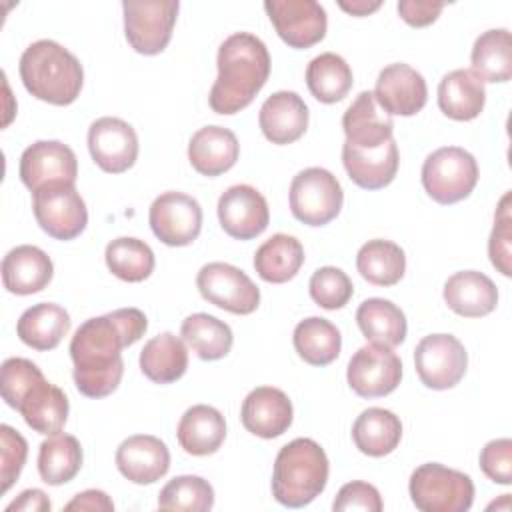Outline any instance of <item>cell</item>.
Masks as SVG:
<instances>
[{"instance_id": "cell-1", "label": "cell", "mask_w": 512, "mask_h": 512, "mask_svg": "<svg viewBox=\"0 0 512 512\" xmlns=\"http://www.w3.org/2000/svg\"><path fill=\"white\" fill-rule=\"evenodd\" d=\"M148 318L138 308H118L82 322L70 340L74 384L86 398L112 394L122 380V348L138 342Z\"/></svg>"}, {"instance_id": "cell-2", "label": "cell", "mask_w": 512, "mask_h": 512, "mask_svg": "<svg viewBox=\"0 0 512 512\" xmlns=\"http://www.w3.org/2000/svg\"><path fill=\"white\" fill-rule=\"evenodd\" d=\"M218 76L210 88L208 104L216 114H236L250 106L270 76V54L266 44L250 34L228 36L216 56Z\"/></svg>"}, {"instance_id": "cell-3", "label": "cell", "mask_w": 512, "mask_h": 512, "mask_svg": "<svg viewBox=\"0 0 512 512\" xmlns=\"http://www.w3.org/2000/svg\"><path fill=\"white\" fill-rule=\"evenodd\" d=\"M20 80L24 88L38 100L68 106L84 84V68L80 60L54 40H36L20 56Z\"/></svg>"}, {"instance_id": "cell-4", "label": "cell", "mask_w": 512, "mask_h": 512, "mask_svg": "<svg viewBox=\"0 0 512 512\" xmlns=\"http://www.w3.org/2000/svg\"><path fill=\"white\" fill-rule=\"evenodd\" d=\"M328 456L312 438H294L280 448L272 470V496L286 508H304L328 484Z\"/></svg>"}, {"instance_id": "cell-5", "label": "cell", "mask_w": 512, "mask_h": 512, "mask_svg": "<svg viewBox=\"0 0 512 512\" xmlns=\"http://www.w3.org/2000/svg\"><path fill=\"white\" fill-rule=\"evenodd\" d=\"M408 492L422 512H466L474 502L472 478L438 462L418 466L410 476Z\"/></svg>"}, {"instance_id": "cell-6", "label": "cell", "mask_w": 512, "mask_h": 512, "mask_svg": "<svg viewBox=\"0 0 512 512\" xmlns=\"http://www.w3.org/2000/svg\"><path fill=\"white\" fill-rule=\"evenodd\" d=\"M478 162L460 146H442L422 164V186L438 204H456L472 194L478 184Z\"/></svg>"}, {"instance_id": "cell-7", "label": "cell", "mask_w": 512, "mask_h": 512, "mask_svg": "<svg viewBox=\"0 0 512 512\" xmlns=\"http://www.w3.org/2000/svg\"><path fill=\"white\" fill-rule=\"evenodd\" d=\"M292 216L306 226H326L344 204V192L338 178L320 166L300 170L288 192Z\"/></svg>"}, {"instance_id": "cell-8", "label": "cell", "mask_w": 512, "mask_h": 512, "mask_svg": "<svg viewBox=\"0 0 512 512\" xmlns=\"http://www.w3.org/2000/svg\"><path fill=\"white\" fill-rule=\"evenodd\" d=\"M178 0H126L124 34L128 44L144 56L160 54L170 38L178 16Z\"/></svg>"}, {"instance_id": "cell-9", "label": "cell", "mask_w": 512, "mask_h": 512, "mask_svg": "<svg viewBox=\"0 0 512 512\" xmlns=\"http://www.w3.org/2000/svg\"><path fill=\"white\" fill-rule=\"evenodd\" d=\"M32 212L38 226L56 240H74L88 224L84 198L74 184H48L32 192Z\"/></svg>"}, {"instance_id": "cell-10", "label": "cell", "mask_w": 512, "mask_h": 512, "mask_svg": "<svg viewBox=\"0 0 512 512\" xmlns=\"http://www.w3.org/2000/svg\"><path fill=\"white\" fill-rule=\"evenodd\" d=\"M414 368L426 388L448 390L464 378L468 352L452 334H428L416 344Z\"/></svg>"}, {"instance_id": "cell-11", "label": "cell", "mask_w": 512, "mask_h": 512, "mask_svg": "<svg viewBox=\"0 0 512 512\" xmlns=\"http://www.w3.org/2000/svg\"><path fill=\"white\" fill-rule=\"evenodd\" d=\"M196 286L204 300L232 314H252L260 304L258 286L244 270L228 262L204 264L196 274Z\"/></svg>"}, {"instance_id": "cell-12", "label": "cell", "mask_w": 512, "mask_h": 512, "mask_svg": "<svg viewBox=\"0 0 512 512\" xmlns=\"http://www.w3.org/2000/svg\"><path fill=\"white\" fill-rule=\"evenodd\" d=\"M346 378L360 398L388 396L402 380V360L390 346L372 342L354 352Z\"/></svg>"}, {"instance_id": "cell-13", "label": "cell", "mask_w": 512, "mask_h": 512, "mask_svg": "<svg viewBox=\"0 0 512 512\" xmlns=\"http://www.w3.org/2000/svg\"><path fill=\"white\" fill-rule=\"evenodd\" d=\"M154 236L166 246H188L202 230V208L196 198L184 192H162L148 210Z\"/></svg>"}, {"instance_id": "cell-14", "label": "cell", "mask_w": 512, "mask_h": 512, "mask_svg": "<svg viewBox=\"0 0 512 512\" xmlns=\"http://www.w3.org/2000/svg\"><path fill=\"white\" fill-rule=\"evenodd\" d=\"M264 10L276 34L290 48H310L326 36L328 16L314 0H266Z\"/></svg>"}, {"instance_id": "cell-15", "label": "cell", "mask_w": 512, "mask_h": 512, "mask_svg": "<svg viewBox=\"0 0 512 512\" xmlns=\"http://www.w3.org/2000/svg\"><path fill=\"white\" fill-rule=\"evenodd\" d=\"M76 176V154L60 140H38L20 156V180L30 192L48 184H74Z\"/></svg>"}, {"instance_id": "cell-16", "label": "cell", "mask_w": 512, "mask_h": 512, "mask_svg": "<svg viewBox=\"0 0 512 512\" xmlns=\"http://www.w3.org/2000/svg\"><path fill=\"white\" fill-rule=\"evenodd\" d=\"M88 150L104 172L122 174L138 158L136 130L122 118L102 116L88 128Z\"/></svg>"}, {"instance_id": "cell-17", "label": "cell", "mask_w": 512, "mask_h": 512, "mask_svg": "<svg viewBox=\"0 0 512 512\" xmlns=\"http://www.w3.org/2000/svg\"><path fill=\"white\" fill-rule=\"evenodd\" d=\"M216 210L222 230L236 240L260 236L270 222L266 198L250 184H234L222 192Z\"/></svg>"}, {"instance_id": "cell-18", "label": "cell", "mask_w": 512, "mask_h": 512, "mask_svg": "<svg viewBox=\"0 0 512 512\" xmlns=\"http://www.w3.org/2000/svg\"><path fill=\"white\" fill-rule=\"evenodd\" d=\"M374 98L390 116H414L428 100L424 76L404 62L388 64L376 78Z\"/></svg>"}, {"instance_id": "cell-19", "label": "cell", "mask_w": 512, "mask_h": 512, "mask_svg": "<svg viewBox=\"0 0 512 512\" xmlns=\"http://www.w3.org/2000/svg\"><path fill=\"white\" fill-rule=\"evenodd\" d=\"M294 418V408L286 392L274 386H258L246 394L240 408L242 426L264 440L282 436Z\"/></svg>"}, {"instance_id": "cell-20", "label": "cell", "mask_w": 512, "mask_h": 512, "mask_svg": "<svg viewBox=\"0 0 512 512\" xmlns=\"http://www.w3.org/2000/svg\"><path fill=\"white\" fill-rule=\"evenodd\" d=\"M118 472L134 484H154L170 468L168 446L152 434H134L116 448Z\"/></svg>"}, {"instance_id": "cell-21", "label": "cell", "mask_w": 512, "mask_h": 512, "mask_svg": "<svg viewBox=\"0 0 512 512\" xmlns=\"http://www.w3.org/2000/svg\"><path fill=\"white\" fill-rule=\"evenodd\" d=\"M308 106L300 94L292 90H278L264 100L258 112V124L266 140L284 146L292 144L308 128Z\"/></svg>"}, {"instance_id": "cell-22", "label": "cell", "mask_w": 512, "mask_h": 512, "mask_svg": "<svg viewBox=\"0 0 512 512\" xmlns=\"http://www.w3.org/2000/svg\"><path fill=\"white\" fill-rule=\"evenodd\" d=\"M342 128L346 136L344 144L352 148H378L394 140L392 116L378 106L370 90H362L346 108Z\"/></svg>"}, {"instance_id": "cell-23", "label": "cell", "mask_w": 512, "mask_h": 512, "mask_svg": "<svg viewBox=\"0 0 512 512\" xmlns=\"http://www.w3.org/2000/svg\"><path fill=\"white\" fill-rule=\"evenodd\" d=\"M342 164L348 178L364 190L388 186L398 172L400 156L394 140L378 148H352L342 144Z\"/></svg>"}, {"instance_id": "cell-24", "label": "cell", "mask_w": 512, "mask_h": 512, "mask_svg": "<svg viewBox=\"0 0 512 512\" xmlns=\"http://www.w3.org/2000/svg\"><path fill=\"white\" fill-rule=\"evenodd\" d=\"M54 276L50 256L32 244H22L2 260V284L10 294L28 296L44 290Z\"/></svg>"}, {"instance_id": "cell-25", "label": "cell", "mask_w": 512, "mask_h": 512, "mask_svg": "<svg viewBox=\"0 0 512 512\" xmlns=\"http://www.w3.org/2000/svg\"><path fill=\"white\" fill-rule=\"evenodd\" d=\"M240 156V144L232 130L224 126H204L188 142V160L202 176H220L228 172Z\"/></svg>"}, {"instance_id": "cell-26", "label": "cell", "mask_w": 512, "mask_h": 512, "mask_svg": "<svg viewBox=\"0 0 512 512\" xmlns=\"http://www.w3.org/2000/svg\"><path fill=\"white\" fill-rule=\"evenodd\" d=\"M444 302L464 318L488 316L498 304L496 284L478 270H462L444 282Z\"/></svg>"}, {"instance_id": "cell-27", "label": "cell", "mask_w": 512, "mask_h": 512, "mask_svg": "<svg viewBox=\"0 0 512 512\" xmlns=\"http://www.w3.org/2000/svg\"><path fill=\"white\" fill-rule=\"evenodd\" d=\"M176 438L186 454L210 456L218 452L226 438V420L214 406L194 404L182 414Z\"/></svg>"}, {"instance_id": "cell-28", "label": "cell", "mask_w": 512, "mask_h": 512, "mask_svg": "<svg viewBox=\"0 0 512 512\" xmlns=\"http://www.w3.org/2000/svg\"><path fill=\"white\" fill-rule=\"evenodd\" d=\"M486 104L484 82L468 68H458L442 76L438 84V106L444 116L468 122L480 116Z\"/></svg>"}, {"instance_id": "cell-29", "label": "cell", "mask_w": 512, "mask_h": 512, "mask_svg": "<svg viewBox=\"0 0 512 512\" xmlns=\"http://www.w3.org/2000/svg\"><path fill=\"white\" fill-rule=\"evenodd\" d=\"M16 410L34 432L52 436L64 428L70 406L66 394L42 378L24 394Z\"/></svg>"}, {"instance_id": "cell-30", "label": "cell", "mask_w": 512, "mask_h": 512, "mask_svg": "<svg viewBox=\"0 0 512 512\" xmlns=\"http://www.w3.org/2000/svg\"><path fill=\"white\" fill-rule=\"evenodd\" d=\"M68 330L70 314L54 302H40L26 308L16 324L18 338L40 352L54 350Z\"/></svg>"}, {"instance_id": "cell-31", "label": "cell", "mask_w": 512, "mask_h": 512, "mask_svg": "<svg viewBox=\"0 0 512 512\" xmlns=\"http://www.w3.org/2000/svg\"><path fill=\"white\" fill-rule=\"evenodd\" d=\"M352 440L362 454L382 458L398 448L402 440V422L386 408H366L352 424Z\"/></svg>"}, {"instance_id": "cell-32", "label": "cell", "mask_w": 512, "mask_h": 512, "mask_svg": "<svg viewBox=\"0 0 512 512\" xmlns=\"http://www.w3.org/2000/svg\"><path fill=\"white\" fill-rule=\"evenodd\" d=\"M188 368V350L180 336L162 332L150 338L140 350V370L156 384H172Z\"/></svg>"}, {"instance_id": "cell-33", "label": "cell", "mask_w": 512, "mask_h": 512, "mask_svg": "<svg viewBox=\"0 0 512 512\" xmlns=\"http://www.w3.org/2000/svg\"><path fill=\"white\" fill-rule=\"evenodd\" d=\"M304 264V248L290 234H274L254 254V270L264 282L284 284L292 280Z\"/></svg>"}, {"instance_id": "cell-34", "label": "cell", "mask_w": 512, "mask_h": 512, "mask_svg": "<svg viewBox=\"0 0 512 512\" xmlns=\"http://www.w3.org/2000/svg\"><path fill=\"white\" fill-rule=\"evenodd\" d=\"M356 324L366 340L390 348L402 344L408 332L404 312L384 298L364 300L356 310Z\"/></svg>"}, {"instance_id": "cell-35", "label": "cell", "mask_w": 512, "mask_h": 512, "mask_svg": "<svg viewBox=\"0 0 512 512\" xmlns=\"http://www.w3.org/2000/svg\"><path fill=\"white\" fill-rule=\"evenodd\" d=\"M472 72L482 82H508L512 78V36L506 28L482 32L470 54Z\"/></svg>"}, {"instance_id": "cell-36", "label": "cell", "mask_w": 512, "mask_h": 512, "mask_svg": "<svg viewBox=\"0 0 512 512\" xmlns=\"http://www.w3.org/2000/svg\"><path fill=\"white\" fill-rule=\"evenodd\" d=\"M306 84L310 94L322 104H336L348 96L354 84L352 68L348 62L334 54L322 52L306 66Z\"/></svg>"}, {"instance_id": "cell-37", "label": "cell", "mask_w": 512, "mask_h": 512, "mask_svg": "<svg viewBox=\"0 0 512 512\" xmlns=\"http://www.w3.org/2000/svg\"><path fill=\"white\" fill-rule=\"evenodd\" d=\"M294 350L310 366H328L340 356V330L326 318L310 316L296 324L292 334Z\"/></svg>"}, {"instance_id": "cell-38", "label": "cell", "mask_w": 512, "mask_h": 512, "mask_svg": "<svg viewBox=\"0 0 512 512\" xmlns=\"http://www.w3.org/2000/svg\"><path fill=\"white\" fill-rule=\"evenodd\" d=\"M82 446L72 434H52L38 450V474L50 486L70 482L82 468Z\"/></svg>"}, {"instance_id": "cell-39", "label": "cell", "mask_w": 512, "mask_h": 512, "mask_svg": "<svg viewBox=\"0 0 512 512\" xmlns=\"http://www.w3.org/2000/svg\"><path fill=\"white\" fill-rule=\"evenodd\" d=\"M356 268L374 286H394L406 272V256L396 242L374 238L358 250Z\"/></svg>"}, {"instance_id": "cell-40", "label": "cell", "mask_w": 512, "mask_h": 512, "mask_svg": "<svg viewBox=\"0 0 512 512\" xmlns=\"http://www.w3.org/2000/svg\"><path fill=\"white\" fill-rule=\"evenodd\" d=\"M180 336L200 360L208 362L224 358L234 342L230 326L206 312H196L184 318L180 326Z\"/></svg>"}, {"instance_id": "cell-41", "label": "cell", "mask_w": 512, "mask_h": 512, "mask_svg": "<svg viewBox=\"0 0 512 512\" xmlns=\"http://www.w3.org/2000/svg\"><path fill=\"white\" fill-rule=\"evenodd\" d=\"M104 260L108 270L124 282H142L154 272V252L138 238L122 236L108 242L104 250Z\"/></svg>"}, {"instance_id": "cell-42", "label": "cell", "mask_w": 512, "mask_h": 512, "mask_svg": "<svg viewBox=\"0 0 512 512\" xmlns=\"http://www.w3.org/2000/svg\"><path fill=\"white\" fill-rule=\"evenodd\" d=\"M214 506V488L208 480L194 474L172 478L158 494L160 510L206 512Z\"/></svg>"}, {"instance_id": "cell-43", "label": "cell", "mask_w": 512, "mask_h": 512, "mask_svg": "<svg viewBox=\"0 0 512 512\" xmlns=\"http://www.w3.org/2000/svg\"><path fill=\"white\" fill-rule=\"evenodd\" d=\"M308 290L310 298L324 310L344 308L354 294L352 280L336 266L318 268L308 282Z\"/></svg>"}, {"instance_id": "cell-44", "label": "cell", "mask_w": 512, "mask_h": 512, "mask_svg": "<svg viewBox=\"0 0 512 512\" xmlns=\"http://www.w3.org/2000/svg\"><path fill=\"white\" fill-rule=\"evenodd\" d=\"M44 374L42 370L28 358H6L2 362V398L10 408H18L20 400L24 394L38 382L42 380Z\"/></svg>"}, {"instance_id": "cell-45", "label": "cell", "mask_w": 512, "mask_h": 512, "mask_svg": "<svg viewBox=\"0 0 512 512\" xmlns=\"http://www.w3.org/2000/svg\"><path fill=\"white\" fill-rule=\"evenodd\" d=\"M488 256L492 266L502 274L510 276L512 256V214H510V192H506L496 208L494 226L488 240Z\"/></svg>"}, {"instance_id": "cell-46", "label": "cell", "mask_w": 512, "mask_h": 512, "mask_svg": "<svg viewBox=\"0 0 512 512\" xmlns=\"http://www.w3.org/2000/svg\"><path fill=\"white\" fill-rule=\"evenodd\" d=\"M28 456V442L24 436L8 424L0 426V492H8V488L18 480Z\"/></svg>"}, {"instance_id": "cell-47", "label": "cell", "mask_w": 512, "mask_h": 512, "mask_svg": "<svg viewBox=\"0 0 512 512\" xmlns=\"http://www.w3.org/2000/svg\"><path fill=\"white\" fill-rule=\"evenodd\" d=\"M480 470L496 484H512V440H490L480 452Z\"/></svg>"}, {"instance_id": "cell-48", "label": "cell", "mask_w": 512, "mask_h": 512, "mask_svg": "<svg viewBox=\"0 0 512 512\" xmlns=\"http://www.w3.org/2000/svg\"><path fill=\"white\" fill-rule=\"evenodd\" d=\"M384 508L380 492L376 486L354 480L344 484L332 504L334 512H348V510H366V512H380Z\"/></svg>"}, {"instance_id": "cell-49", "label": "cell", "mask_w": 512, "mask_h": 512, "mask_svg": "<svg viewBox=\"0 0 512 512\" xmlns=\"http://www.w3.org/2000/svg\"><path fill=\"white\" fill-rule=\"evenodd\" d=\"M444 2H432V0H400L398 2V14L400 18L414 26V28H424L432 22H436V18L440 16V12L444 10Z\"/></svg>"}, {"instance_id": "cell-50", "label": "cell", "mask_w": 512, "mask_h": 512, "mask_svg": "<svg viewBox=\"0 0 512 512\" xmlns=\"http://www.w3.org/2000/svg\"><path fill=\"white\" fill-rule=\"evenodd\" d=\"M64 510H90V512H112L114 510V502L110 500V496L102 490H84L80 494H76L66 506Z\"/></svg>"}, {"instance_id": "cell-51", "label": "cell", "mask_w": 512, "mask_h": 512, "mask_svg": "<svg viewBox=\"0 0 512 512\" xmlns=\"http://www.w3.org/2000/svg\"><path fill=\"white\" fill-rule=\"evenodd\" d=\"M50 508H52V502L44 490L28 488L20 492L18 498L6 506V512H48Z\"/></svg>"}, {"instance_id": "cell-52", "label": "cell", "mask_w": 512, "mask_h": 512, "mask_svg": "<svg viewBox=\"0 0 512 512\" xmlns=\"http://www.w3.org/2000/svg\"><path fill=\"white\" fill-rule=\"evenodd\" d=\"M338 6L352 14V16H368L372 12H376L380 6H382V0H352V2H346V0H340Z\"/></svg>"}]
</instances>
